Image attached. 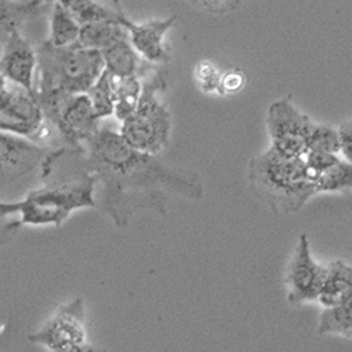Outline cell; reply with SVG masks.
I'll return each instance as SVG.
<instances>
[{
	"mask_svg": "<svg viewBox=\"0 0 352 352\" xmlns=\"http://www.w3.org/2000/svg\"><path fill=\"white\" fill-rule=\"evenodd\" d=\"M86 170L96 178V209L117 227H126L140 210L166 213L173 197L200 200L201 176L186 168L164 164L157 155L134 150L109 126L83 145Z\"/></svg>",
	"mask_w": 352,
	"mask_h": 352,
	"instance_id": "obj_1",
	"label": "cell"
},
{
	"mask_svg": "<svg viewBox=\"0 0 352 352\" xmlns=\"http://www.w3.org/2000/svg\"><path fill=\"white\" fill-rule=\"evenodd\" d=\"M247 175L254 195L275 214H295L317 195L303 157H286L272 146L251 158Z\"/></svg>",
	"mask_w": 352,
	"mask_h": 352,
	"instance_id": "obj_2",
	"label": "cell"
},
{
	"mask_svg": "<svg viewBox=\"0 0 352 352\" xmlns=\"http://www.w3.org/2000/svg\"><path fill=\"white\" fill-rule=\"evenodd\" d=\"M96 209V178L86 169L69 181L44 185L19 200L20 219L6 227L14 231L23 226L61 227L78 210Z\"/></svg>",
	"mask_w": 352,
	"mask_h": 352,
	"instance_id": "obj_3",
	"label": "cell"
},
{
	"mask_svg": "<svg viewBox=\"0 0 352 352\" xmlns=\"http://www.w3.org/2000/svg\"><path fill=\"white\" fill-rule=\"evenodd\" d=\"M36 52L40 72L36 91L86 94L104 71L102 52L85 48L78 43L56 47L45 40Z\"/></svg>",
	"mask_w": 352,
	"mask_h": 352,
	"instance_id": "obj_4",
	"label": "cell"
},
{
	"mask_svg": "<svg viewBox=\"0 0 352 352\" xmlns=\"http://www.w3.org/2000/svg\"><path fill=\"white\" fill-rule=\"evenodd\" d=\"M165 76L155 68L144 79L135 110L122 122L120 135L134 150L158 155L170 138L172 116L157 94L165 91Z\"/></svg>",
	"mask_w": 352,
	"mask_h": 352,
	"instance_id": "obj_5",
	"label": "cell"
},
{
	"mask_svg": "<svg viewBox=\"0 0 352 352\" xmlns=\"http://www.w3.org/2000/svg\"><path fill=\"white\" fill-rule=\"evenodd\" d=\"M44 119L55 127L65 145L83 153V145L100 129L102 119L86 94L72 95L60 91H36Z\"/></svg>",
	"mask_w": 352,
	"mask_h": 352,
	"instance_id": "obj_6",
	"label": "cell"
},
{
	"mask_svg": "<svg viewBox=\"0 0 352 352\" xmlns=\"http://www.w3.org/2000/svg\"><path fill=\"white\" fill-rule=\"evenodd\" d=\"M28 340L50 352H107L94 345L87 334L86 306L80 298L58 307Z\"/></svg>",
	"mask_w": 352,
	"mask_h": 352,
	"instance_id": "obj_7",
	"label": "cell"
},
{
	"mask_svg": "<svg viewBox=\"0 0 352 352\" xmlns=\"http://www.w3.org/2000/svg\"><path fill=\"white\" fill-rule=\"evenodd\" d=\"M265 123L271 146L275 151L298 158L306 154L309 133L314 122L290 99H279L271 103Z\"/></svg>",
	"mask_w": 352,
	"mask_h": 352,
	"instance_id": "obj_8",
	"label": "cell"
},
{
	"mask_svg": "<svg viewBox=\"0 0 352 352\" xmlns=\"http://www.w3.org/2000/svg\"><path fill=\"white\" fill-rule=\"evenodd\" d=\"M326 272L327 267L320 265L313 258L307 236L302 234L285 275L287 302L292 306H299L318 300Z\"/></svg>",
	"mask_w": 352,
	"mask_h": 352,
	"instance_id": "obj_9",
	"label": "cell"
},
{
	"mask_svg": "<svg viewBox=\"0 0 352 352\" xmlns=\"http://www.w3.org/2000/svg\"><path fill=\"white\" fill-rule=\"evenodd\" d=\"M45 119L36 91L14 85L5 106L0 109V130L37 142Z\"/></svg>",
	"mask_w": 352,
	"mask_h": 352,
	"instance_id": "obj_10",
	"label": "cell"
},
{
	"mask_svg": "<svg viewBox=\"0 0 352 352\" xmlns=\"http://www.w3.org/2000/svg\"><path fill=\"white\" fill-rule=\"evenodd\" d=\"M47 153L30 138L0 130V188L41 168Z\"/></svg>",
	"mask_w": 352,
	"mask_h": 352,
	"instance_id": "obj_11",
	"label": "cell"
},
{
	"mask_svg": "<svg viewBox=\"0 0 352 352\" xmlns=\"http://www.w3.org/2000/svg\"><path fill=\"white\" fill-rule=\"evenodd\" d=\"M119 23L129 33V40L144 61L153 65H166L170 63V52L165 45V36L176 24V17L164 20H148L144 23L131 21L123 12Z\"/></svg>",
	"mask_w": 352,
	"mask_h": 352,
	"instance_id": "obj_12",
	"label": "cell"
},
{
	"mask_svg": "<svg viewBox=\"0 0 352 352\" xmlns=\"http://www.w3.org/2000/svg\"><path fill=\"white\" fill-rule=\"evenodd\" d=\"M37 52L20 30L8 34L2 56H0V75L25 91H36Z\"/></svg>",
	"mask_w": 352,
	"mask_h": 352,
	"instance_id": "obj_13",
	"label": "cell"
},
{
	"mask_svg": "<svg viewBox=\"0 0 352 352\" xmlns=\"http://www.w3.org/2000/svg\"><path fill=\"white\" fill-rule=\"evenodd\" d=\"M100 52L104 71L114 78L135 76L138 79H145L157 68V65L142 60L129 38L116 43Z\"/></svg>",
	"mask_w": 352,
	"mask_h": 352,
	"instance_id": "obj_14",
	"label": "cell"
},
{
	"mask_svg": "<svg viewBox=\"0 0 352 352\" xmlns=\"http://www.w3.org/2000/svg\"><path fill=\"white\" fill-rule=\"evenodd\" d=\"M352 298V267L337 259L327 267L318 300L324 307L337 306Z\"/></svg>",
	"mask_w": 352,
	"mask_h": 352,
	"instance_id": "obj_15",
	"label": "cell"
},
{
	"mask_svg": "<svg viewBox=\"0 0 352 352\" xmlns=\"http://www.w3.org/2000/svg\"><path fill=\"white\" fill-rule=\"evenodd\" d=\"M126 38H129V33L119 20H106L80 25L78 44L89 50L103 51Z\"/></svg>",
	"mask_w": 352,
	"mask_h": 352,
	"instance_id": "obj_16",
	"label": "cell"
},
{
	"mask_svg": "<svg viewBox=\"0 0 352 352\" xmlns=\"http://www.w3.org/2000/svg\"><path fill=\"white\" fill-rule=\"evenodd\" d=\"M51 3V0H0V30L6 34L20 30L28 20L38 17Z\"/></svg>",
	"mask_w": 352,
	"mask_h": 352,
	"instance_id": "obj_17",
	"label": "cell"
},
{
	"mask_svg": "<svg viewBox=\"0 0 352 352\" xmlns=\"http://www.w3.org/2000/svg\"><path fill=\"white\" fill-rule=\"evenodd\" d=\"M111 79V89L114 99V114L120 122L126 120L127 117L135 110L140 96L142 83L141 79L135 76L126 78H114Z\"/></svg>",
	"mask_w": 352,
	"mask_h": 352,
	"instance_id": "obj_18",
	"label": "cell"
},
{
	"mask_svg": "<svg viewBox=\"0 0 352 352\" xmlns=\"http://www.w3.org/2000/svg\"><path fill=\"white\" fill-rule=\"evenodd\" d=\"M318 334L352 340V298L333 307H324L318 320Z\"/></svg>",
	"mask_w": 352,
	"mask_h": 352,
	"instance_id": "obj_19",
	"label": "cell"
},
{
	"mask_svg": "<svg viewBox=\"0 0 352 352\" xmlns=\"http://www.w3.org/2000/svg\"><path fill=\"white\" fill-rule=\"evenodd\" d=\"M60 3L76 21L79 25L106 20H119L123 9L106 8L95 0H55Z\"/></svg>",
	"mask_w": 352,
	"mask_h": 352,
	"instance_id": "obj_20",
	"label": "cell"
},
{
	"mask_svg": "<svg viewBox=\"0 0 352 352\" xmlns=\"http://www.w3.org/2000/svg\"><path fill=\"white\" fill-rule=\"evenodd\" d=\"M50 41L56 47H65L78 43L79 28L78 21L60 5L54 3L50 23Z\"/></svg>",
	"mask_w": 352,
	"mask_h": 352,
	"instance_id": "obj_21",
	"label": "cell"
},
{
	"mask_svg": "<svg viewBox=\"0 0 352 352\" xmlns=\"http://www.w3.org/2000/svg\"><path fill=\"white\" fill-rule=\"evenodd\" d=\"M314 185L317 193H338V192H351L352 190V164L340 160L326 172L314 176Z\"/></svg>",
	"mask_w": 352,
	"mask_h": 352,
	"instance_id": "obj_22",
	"label": "cell"
},
{
	"mask_svg": "<svg viewBox=\"0 0 352 352\" xmlns=\"http://www.w3.org/2000/svg\"><path fill=\"white\" fill-rule=\"evenodd\" d=\"M87 98L91 99L95 113L99 119H106V117L114 114V99L111 89V79L110 75L103 71L100 78L95 82V85L86 92Z\"/></svg>",
	"mask_w": 352,
	"mask_h": 352,
	"instance_id": "obj_23",
	"label": "cell"
},
{
	"mask_svg": "<svg viewBox=\"0 0 352 352\" xmlns=\"http://www.w3.org/2000/svg\"><path fill=\"white\" fill-rule=\"evenodd\" d=\"M307 151L331 153L340 155V138L337 129L327 124L313 123L307 138Z\"/></svg>",
	"mask_w": 352,
	"mask_h": 352,
	"instance_id": "obj_24",
	"label": "cell"
},
{
	"mask_svg": "<svg viewBox=\"0 0 352 352\" xmlns=\"http://www.w3.org/2000/svg\"><path fill=\"white\" fill-rule=\"evenodd\" d=\"M220 74L209 61H201L195 68V79L203 92H219Z\"/></svg>",
	"mask_w": 352,
	"mask_h": 352,
	"instance_id": "obj_25",
	"label": "cell"
},
{
	"mask_svg": "<svg viewBox=\"0 0 352 352\" xmlns=\"http://www.w3.org/2000/svg\"><path fill=\"white\" fill-rule=\"evenodd\" d=\"M197 10L210 14H228L240 9L247 0H188Z\"/></svg>",
	"mask_w": 352,
	"mask_h": 352,
	"instance_id": "obj_26",
	"label": "cell"
},
{
	"mask_svg": "<svg viewBox=\"0 0 352 352\" xmlns=\"http://www.w3.org/2000/svg\"><path fill=\"white\" fill-rule=\"evenodd\" d=\"M305 164L307 169L310 170L311 176H314L326 172L330 169L333 165H336L341 158L338 154H331V153H320V151H306L303 155Z\"/></svg>",
	"mask_w": 352,
	"mask_h": 352,
	"instance_id": "obj_27",
	"label": "cell"
},
{
	"mask_svg": "<svg viewBox=\"0 0 352 352\" xmlns=\"http://www.w3.org/2000/svg\"><path fill=\"white\" fill-rule=\"evenodd\" d=\"M247 83V78L243 71L232 69L220 78L219 92L221 94H236L240 92Z\"/></svg>",
	"mask_w": 352,
	"mask_h": 352,
	"instance_id": "obj_28",
	"label": "cell"
},
{
	"mask_svg": "<svg viewBox=\"0 0 352 352\" xmlns=\"http://www.w3.org/2000/svg\"><path fill=\"white\" fill-rule=\"evenodd\" d=\"M340 138V154L342 158L352 164V114L337 129Z\"/></svg>",
	"mask_w": 352,
	"mask_h": 352,
	"instance_id": "obj_29",
	"label": "cell"
},
{
	"mask_svg": "<svg viewBox=\"0 0 352 352\" xmlns=\"http://www.w3.org/2000/svg\"><path fill=\"white\" fill-rule=\"evenodd\" d=\"M19 214V201H0V220Z\"/></svg>",
	"mask_w": 352,
	"mask_h": 352,
	"instance_id": "obj_30",
	"label": "cell"
},
{
	"mask_svg": "<svg viewBox=\"0 0 352 352\" xmlns=\"http://www.w3.org/2000/svg\"><path fill=\"white\" fill-rule=\"evenodd\" d=\"M10 96V89L6 86V78L0 75V109L5 106Z\"/></svg>",
	"mask_w": 352,
	"mask_h": 352,
	"instance_id": "obj_31",
	"label": "cell"
},
{
	"mask_svg": "<svg viewBox=\"0 0 352 352\" xmlns=\"http://www.w3.org/2000/svg\"><path fill=\"white\" fill-rule=\"evenodd\" d=\"M110 2H111V3H113V6H116V8H122L119 0H110Z\"/></svg>",
	"mask_w": 352,
	"mask_h": 352,
	"instance_id": "obj_32",
	"label": "cell"
}]
</instances>
